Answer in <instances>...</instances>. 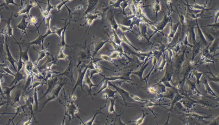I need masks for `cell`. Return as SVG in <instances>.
<instances>
[{
	"instance_id": "10",
	"label": "cell",
	"mask_w": 219,
	"mask_h": 125,
	"mask_svg": "<svg viewBox=\"0 0 219 125\" xmlns=\"http://www.w3.org/2000/svg\"><path fill=\"white\" fill-rule=\"evenodd\" d=\"M87 69V67H86V69H85L82 72L80 68H79V74H78V79H77L76 83L75 85L74 86L73 89L72 94L73 93L74 91H75L76 89V87H78V86H80L82 90H84L83 87V81L85 74L86 73Z\"/></svg>"
},
{
	"instance_id": "22",
	"label": "cell",
	"mask_w": 219,
	"mask_h": 125,
	"mask_svg": "<svg viewBox=\"0 0 219 125\" xmlns=\"http://www.w3.org/2000/svg\"><path fill=\"white\" fill-rule=\"evenodd\" d=\"M29 18V25H37L38 24V18L36 17H30Z\"/></svg>"
},
{
	"instance_id": "16",
	"label": "cell",
	"mask_w": 219,
	"mask_h": 125,
	"mask_svg": "<svg viewBox=\"0 0 219 125\" xmlns=\"http://www.w3.org/2000/svg\"><path fill=\"white\" fill-rule=\"evenodd\" d=\"M42 50L41 51H38L37 50L34 48V49L36 51H37L39 53V58H38L37 60H36V61L35 62V66H37L39 62L44 58L47 55V51L45 49L44 47H43V45H42Z\"/></svg>"
},
{
	"instance_id": "1",
	"label": "cell",
	"mask_w": 219,
	"mask_h": 125,
	"mask_svg": "<svg viewBox=\"0 0 219 125\" xmlns=\"http://www.w3.org/2000/svg\"><path fill=\"white\" fill-rule=\"evenodd\" d=\"M66 81L64 80L63 81H61L60 83H59V85L56 88L54 89L52 92L50 94L51 95L49 96L47 99H46L45 101L44 104H43L42 107L41 111L43 110V109L45 107L46 105L49 102L53 100H56V99H59V96L61 89L63 86L65 85L66 83Z\"/></svg>"
},
{
	"instance_id": "21",
	"label": "cell",
	"mask_w": 219,
	"mask_h": 125,
	"mask_svg": "<svg viewBox=\"0 0 219 125\" xmlns=\"http://www.w3.org/2000/svg\"><path fill=\"white\" fill-rule=\"evenodd\" d=\"M68 107L69 113L72 116H73L74 114L76 111V107L72 103V104H71Z\"/></svg>"
},
{
	"instance_id": "29",
	"label": "cell",
	"mask_w": 219,
	"mask_h": 125,
	"mask_svg": "<svg viewBox=\"0 0 219 125\" xmlns=\"http://www.w3.org/2000/svg\"><path fill=\"white\" fill-rule=\"evenodd\" d=\"M33 117V116H31L29 118V120H28V121L24 123L23 124L29 125L31 124V121H32V118Z\"/></svg>"
},
{
	"instance_id": "26",
	"label": "cell",
	"mask_w": 219,
	"mask_h": 125,
	"mask_svg": "<svg viewBox=\"0 0 219 125\" xmlns=\"http://www.w3.org/2000/svg\"><path fill=\"white\" fill-rule=\"evenodd\" d=\"M2 70L6 72V73L8 74L9 75H11L13 76H15V74L13 73L9 69V67H3L2 68Z\"/></svg>"
},
{
	"instance_id": "14",
	"label": "cell",
	"mask_w": 219,
	"mask_h": 125,
	"mask_svg": "<svg viewBox=\"0 0 219 125\" xmlns=\"http://www.w3.org/2000/svg\"><path fill=\"white\" fill-rule=\"evenodd\" d=\"M26 77L23 74L21 73V72H16L15 74V76H14V79H13L11 83L10 84V87L14 85H17L18 83L21 81L25 79Z\"/></svg>"
},
{
	"instance_id": "15",
	"label": "cell",
	"mask_w": 219,
	"mask_h": 125,
	"mask_svg": "<svg viewBox=\"0 0 219 125\" xmlns=\"http://www.w3.org/2000/svg\"><path fill=\"white\" fill-rule=\"evenodd\" d=\"M13 16H14V15H13V13H12L11 15L10 16V17H9L7 21V23L6 34L7 35H8V37L9 38L10 37V36H12V37H13V38H14V39L15 40V41H16V42L17 43H18V42L17 41V40H16V39L15 38L14 36H13V28H12L11 25V21H12V18H13Z\"/></svg>"
},
{
	"instance_id": "19",
	"label": "cell",
	"mask_w": 219,
	"mask_h": 125,
	"mask_svg": "<svg viewBox=\"0 0 219 125\" xmlns=\"http://www.w3.org/2000/svg\"><path fill=\"white\" fill-rule=\"evenodd\" d=\"M24 64H25L24 62L22 59V58L21 56H20L19 59V61H17V72H20L21 70L22 69L24 65Z\"/></svg>"
},
{
	"instance_id": "3",
	"label": "cell",
	"mask_w": 219,
	"mask_h": 125,
	"mask_svg": "<svg viewBox=\"0 0 219 125\" xmlns=\"http://www.w3.org/2000/svg\"><path fill=\"white\" fill-rule=\"evenodd\" d=\"M48 82V88L47 89L46 91L44 94V95L41 97L39 99V101L42 100L43 98L45 97L46 96L48 95L49 94H51V92L55 88V87L59 83V79L56 76L55 77L49 79H48L47 81Z\"/></svg>"
},
{
	"instance_id": "9",
	"label": "cell",
	"mask_w": 219,
	"mask_h": 125,
	"mask_svg": "<svg viewBox=\"0 0 219 125\" xmlns=\"http://www.w3.org/2000/svg\"><path fill=\"white\" fill-rule=\"evenodd\" d=\"M37 1H36V2H32V3L28 2L24 8L20 10L17 13H16L14 15V17H15V18H17L19 15H21L22 14H26V15H28V17L30 18V16L29 15L30 11V9H32V8L36 6V5H37Z\"/></svg>"
},
{
	"instance_id": "20",
	"label": "cell",
	"mask_w": 219,
	"mask_h": 125,
	"mask_svg": "<svg viewBox=\"0 0 219 125\" xmlns=\"http://www.w3.org/2000/svg\"><path fill=\"white\" fill-rule=\"evenodd\" d=\"M68 25L69 24H67V25H66L63 28H60V29H58V28L55 27V34H56L59 36V37L60 38H61L62 37V32L64 30L65 28L66 27L68 26Z\"/></svg>"
},
{
	"instance_id": "27",
	"label": "cell",
	"mask_w": 219,
	"mask_h": 125,
	"mask_svg": "<svg viewBox=\"0 0 219 125\" xmlns=\"http://www.w3.org/2000/svg\"><path fill=\"white\" fill-rule=\"evenodd\" d=\"M5 4L4 5H5V7H6V8L9 5H10V4H13V5H15V6L18 7L20 6L19 5L15 3L14 1H13V0H12V1H11V0H6V1H5Z\"/></svg>"
},
{
	"instance_id": "5",
	"label": "cell",
	"mask_w": 219,
	"mask_h": 125,
	"mask_svg": "<svg viewBox=\"0 0 219 125\" xmlns=\"http://www.w3.org/2000/svg\"><path fill=\"white\" fill-rule=\"evenodd\" d=\"M28 17V15H23L22 16V18L21 21L20 23H19L18 25L14 27V28H17L18 29H20V30L22 31V35L21 38V39L22 37H23L24 34L26 36L27 38L29 40L28 35L27 34V29L28 28V25H29V21H27V19Z\"/></svg>"
},
{
	"instance_id": "8",
	"label": "cell",
	"mask_w": 219,
	"mask_h": 125,
	"mask_svg": "<svg viewBox=\"0 0 219 125\" xmlns=\"http://www.w3.org/2000/svg\"><path fill=\"white\" fill-rule=\"evenodd\" d=\"M24 98L27 107H28V109L30 111L31 116H33L35 121H36V120L35 117L33 110V105L35 102L34 97L33 96L29 95V96H28H28H24Z\"/></svg>"
},
{
	"instance_id": "7",
	"label": "cell",
	"mask_w": 219,
	"mask_h": 125,
	"mask_svg": "<svg viewBox=\"0 0 219 125\" xmlns=\"http://www.w3.org/2000/svg\"><path fill=\"white\" fill-rule=\"evenodd\" d=\"M57 58H55L53 56L48 53V58L46 61L40 67H38L39 70L50 69L52 65L57 64Z\"/></svg>"
},
{
	"instance_id": "28",
	"label": "cell",
	"mask_w": 219,
	"mask_h": 125,
	"mask_svg": "<svg viewBox=\"0 0 219 125\" xmlns=\"http://www.w3.org/2000/svg\"><path fill=\"white\" fill-rule=\"evenodd\" d=\"M47 7L46 8V11L47 12H48L49 13H50V12L51 10L52 9H53L55 8V6H52V5H51L50 3V1H48V3L47 4Z\"/></svg>"
},
{
	"instance_id": "11",
	"label": "cell",
	"mask_w": 219,
	"mask_h": 125,
	"mask_svg": "<svg viewBox=\"0 0 219 125\" xmlns=\"http://www.w3.org/2000/svg\"><path fill=\"white\" fill-rule=\"evenodd\" d=\"M15 107L16 110V112L15 113H1V114H12V115H15L13 118H12V119L10 120H9L8 121V122L7 124H10L12 121H13V120H14L15 117L17 116V115H19V114L22 112V111L24 112V108L27 107L26 105L25 104L24 105H22L21 106H17L15 105Z\"/></svg>"
},
{
	"instance_id": "12",
	"label": "cell",
	"mask_w": 219,
	"mask_h": 125,
	"mask_svg": "<svg viewBox=\"0 0 219 125\" xmlns=\"http://www.w3.org/2000/svg\"><path fill=\"white\" fill-rule=\"evenodd\" d=\"M17 86V85H14L10 87H5L4 88V90L3 91V95L6 99L7 106H8L9 102L11 100V93L14 89Z\"/></svg>"
},
{
	"instance_id": "13",
	"label": "cell",
	"mask_w": 219,
	"mask_h": 125,
	"mask_svg": "<svg viewBox=\"0 0 219 125\" xmlns=\"http://www.w3.org/2000/svg\"><path fill=\"white\" fill-rule=\"evenodd\" d=\"M17 44L19 47L20 49V56H21L22 59L23 60V61L24 63H25L29 61V55H28V51L29 48L30 46L28 45V48H27L26 50L24 51H22V47L19 44V43H17Z\"/></svg>"
},
{
	"instance_id": "2",
	"label": "cell",
	"mask_w": 219,
	"mask_h": 125,
	"mask_svg": "<svg viewBox=\"0 0 219 125\" xmlns=\"http://www.w3.org/2000/svg\"><path fill=\"white\" fill-rule=\"evenodd\" d=\"M52 34H55V31H52L51 30L50 27H49L47 28L46 32L44 34L39 35V37L37 38H36V39L33 40V41H31V42L26 43L25 45H29L30 46L32 45H39L42 46L44 44L45 39L48 37L50 35Z\"/></svg>"
},
{
	"instance_id": "6",
	"label": "cell",
	"mask_w": 219,
	"mask_h": 125,
	"mask_svg": "<svg viewBox=\"0 0 219 125\" xmlns=\"http://www.w3.org/2000/svg\"><path fill=\"white\" fill-rule=\"evenodd\" d=\"M73 67L74 65L73 62L71 61L69 64L68 67H67L65 71L63 73L59 74V75L55 76H66L70 79L73 84L75 83L73 76Z\"/></svg>"
},
{
	"instance_id": "4",
	"label": "cell",
	"mask_w": 219,
	"mask_h": 125,
	"mask_svg": "<svg viewBox=\"0 0 219 125\" xmlns=\"http://www.w3.org/2000/svg\"><path fill=\"white\" fill-rule=\"evenodd\" d=\"M9 37H8V38L7 39L6 37L5 41V46L7 54V60H8L9 62L10 63V64H12V67L14 68L15 72H17V71L16 69L15 64L16 63V64H17V61L13 57L11 53L10 50L9 49Z\"/></svg>"
},
{
	"instance_id": "23",
	"label": "cell",
	"mask_w": 219,
	"mask_h": 125,
	"mask_svg": "<svg viewBox=\"0 0 219 125\" xmlns=\"http://www.w3.org/2000/svg\"><path fill=\"white\" fill-rule=\"evenodd\" d=\"M37 4L39 6V8H40V11H41L42 14V15L45 19L48 18V17L51 15L50 13H48L46 10L44 11L43 10V9L42 8L40 7V5H39V4L38 3Z\"/></svg>"
},
{
	"instance_id": "17",
	"label": "cell",
	"mask_w": 219,
	"mask_h": 125,
	"mask_svg": "<svg viewBox=\"0 0 219 125\" xmlns=\"http://www.w3.org/2000/svg\"><path fill=\"white\" fill-rule=\"evenodd\" d=\"M25 68L28 74L31 73L35 68L34 65L32 61L30 60L29 61L25 63Z\"/></svg>"
},
{
	"instance_id": "25",
	"label": "cell",
	"mask_w": 219,
	"mask_h": 125,
	"mask_svg": "<svg viewBox=\"0 0 219 125\" xmlns=\"http://www.w3.org/2000/svg\"><path fill=\"white\" fill-rule=\"evenodd\" d=\"M69 2V1H62V2L61 3L59 4L56 6H55V8H56L57 9L58 12H60L61 9L62 8V7L66 4L67 2Z\"/></svg>"
},
{
	"instance_id": "24",
	"label": "cell",
	"mask_w": 219,
	"mask_h": 125,
	"mask_svg": "<svg viewBox=\"0 0 219 125\" xmlns=\"http://www.w3.org/2000/svg\"><path fill=\"white\" fill-rule=\"evenodd\" d=\"M86 84H88V85H89V92H90V90H91V88H92V87H93V86H96L95 85H94L91 83V81H90V79L89 78V77L88 76V74H87L86 76Z\"/></svg>"
},
{
	"instance_id": "18",
	"label": "cell",
	"mask_w": 219,
	"mask_h": 125,
	"mask_svg": "<svg viewBox=\"0 0 219 125\" xmlns=\"http://www.w3.org/2000/svg\"><path fill=\"white\" fill-rule=\"evenodd\" d=\"M21 94L22 92L21 90L17 91L13 99V104H15L16 103H19L21 105H22L21 102H20V97H21Z\"/></svg>"
}]
</instances>
